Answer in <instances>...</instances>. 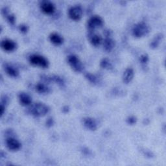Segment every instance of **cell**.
I'll use <instances>...</instances> for the list:
<instances>
[{
    "mask_svg": "<svg viewBox=\"0 0 166 166\" xmlns=\"http://www.w3.org/2000/svg\"><path fill=\"white\" fill-rule=\"evenodd\" d=\"M49 107L42 103H35L29 109V112L36 117L44 116L49 112Z\"/></svg>",
    "mask_w": 166,
    "mask_h": 166,
    "instance_id": "1",
    "label": "cell"
},
{
    "mask_svg": "<svg viewBox=\"0 0 166 166\" xmlns=\"http://www.w3.org/2000/svg\"><path fill=\"white\" fill-rule=\"evenodd\" d=\"M149 32V26L143 22L136 25L133 29V34L136 37H141Z\"/></svg>",
    "mask_w": 166,
    "mask_h": 166,
    "instance_id": "2",
    "label": "cell"
},
{
    "mask_svg": "<svg viewBox=\"0 0 166 166\" xmlns=\"http://www.w3.org/2000/svg\"><path fill=\"white\" fill-rule=\"evenodd\" d=\"M29 61L32 64L39 66L42 68H47L49 65V62L46 58L38 55H31Z\"/></svg>",
    "mask_w": 166,
    "mask_h": 166,
    "instance_id": "3",
    "label": "cell"
},
{
    "mask_svg": "<svg viewBox=\"0 0 166 166\" xmlns=\"http://www.w3.org/2000/svg\"><path fill=\"white\" fill-rule=\"evenodd\" d=\"M68 62L71 68L77 72H80L83 70V65L79 59V58L75 55H70L68 59Z\"/></svg>",
    "mask_w": 166,
    "mask_h": 166,
    "instance_id": "4",
    "label": "cell"
},
{
    "mask_svg": "<svg viewBox=\"0 0 166 166\" xmlns=\"http://www.w3.org/2000/svg\"><path fill=\"white\" fill-rule=\"evenodd\" d=\"M103 24L102 18L99 16L92 17L88 21V28L90 31L95 30L96 29L101 27Z\"/></svg>",
    "mask_w": 166,
    "mask_h": 166,
    "instance_id": "5",
    "label": "cell"
},
{
    "mask_svg": "<svg viewBox=\"0 0 166 166\" xmlns=\"http://www.w3.org/2000/svg\"><path fill=\"white\" fill-rule=\"evenodd\" d=\"M69 16L74 20H80L83 15V10L81 7L79 5L71 7L68 12Z\"/></svg>",
    "mask_w": 166,
    "mask_h": 166,
    "instance_id": "6",
    "label": "cell"
},
{
    "mask_svg": "<svg viewBox=\"0 0 166 166\" xmlns=\"http://www.w3.org/2000/svg\"><path fill=\"white\" fill-rule=\"evenodd\" d=\"M7 147L9 150L15 151L18 150L21 147V143L20 141L14 138H9L6 141Z\"/></svg>",
    "mask_w": 166,
    "mask_h": 166,
    "instance_id": "7",
    "label": "cell"
},
{
    "mask_svg": "<svg viewBox=\"0 0 166 166\" xmlns=\"http://www.w3.org/2000/svg\"><path fill=\"white\" fill-rule=\"evenodd\" d=\"M2 48L7 52H12L15 49L16 47V43L11 40H3L2 42Z\"/></svg>",
    "mask_w": 166,
    "mask_h": 166,
    "instance_id": "8",
    "label": "cell"
},
{
    "mask_svg": "<svg viewBox=\"0 0 166 166\" xmlns=\"http://www.w3.org/2000/svg\"><path fill=\"white\" fill-rule=\"evenodd\" d=\"M41 9L46 14H52L55 11V6L50 2H43L41 4Z\"/></svg>",
    "mask_w": 166,
    "mask_h": 166,
    "instance_id": "9",
    "label": "cell"
},
{
    "mask_svg": "<svg viewBox=\"0 0 166 166\" xmlns=\"http://www.w3.org/2000/svg\"><path fill=\"white\" fill-rule=\"evenodd\" d=\"M84 125L91 131H95L97 128V123L94 119L91 118H86L83 119Z\"/></svg>",
    "mask_w": 166,
    "mask_h": 166,
    "instance_id": "10",
    "label": "cell"
},
{
    "mask_svg": "<svg viewBox=\"0 0 166 166\" xmlns=\"http://www.w3.org/2000/svg\"><path fill=\"white\" fill-rule=\"evenodd\" d=\"M134 77V71L132 68H127L125 71L123 75V82L126 84L129 83L131 82Z\"/></svg>",
    "mask_w": 166,
    "mask_h": 166,
    "instance_id": "11",
    "label": "cell"
},
{
    "mask_svg": "<svg viewBox=\"0 0 166 166\" xmlns=\"http://www.w3.org/2000/svg\"><path fill=\"white\" fill-rule=\"evenodd\" d=\"M19 99L20 103L24 106L29 105L32 102L31 97L25 93H20L19 95Z\"/></svg>",
    "mask_w": 166,
    "mask_h": 166,
    "instance_id": "12",
    "label": "cell"
},
{
    "mask_svg": "<svg viewBox=\"0 0 166 166\" xmlns=\"http://www.w3.org/2000/svg\"><path fill=\"white\" fill-rule=\"evenodd\" d=\"M49 39L52 43L56 45H60L63 42V38L57 33H52L50 34Z\"/></svg>",
    "mask_w": 166,
    "mask_h": 166,
    "instance_id": "13",
    "label": "cell"
},
{
    "mask_svg": "<svg viewBox=\"0 0 166 166\" xmlns=\"http://www.w3.org/2000/svg\"><path fill=\"white\" fill-rule=\"evenodd\" d=\"M5 70L7 74L13 77H16L19 75L18 71L11 65H6L5 66Z\"/></svg>",
    "mask_w": 166,
    "mask_h": 166,
    "instance_id": "14",
    "label": "cell"
},
{
    "mask_svg": "<svg viewBox=\"0 0 166 166\" xmlns=\"http://www.w3.org/2000/svg\"><path fill=\"white\" fill-rule=\"evenodd\" d=\"M115 46V43L112 39L110 38H106L104 41V49L106 52H110L111 50L114 48Z\"/></svg>",
    "mask_w": 166,
    "mask_h": 166,
    "instance_id": "15",
    "label": "cell"
},
{
    "mask_svg": "<svg viewBox=\"0 0 166 166\" xmlns=\"http://www.w3.org/2000/svg\"><path fill=\"white\" fill-rule=\"evenodd\" d=\"M101 40H102L101 37L99 35H97V34L92 35V37H91V39H90L92 44L94 46H99L101 44Z\"/></svg>",
    "mask_w": 166,
    "mask_h": 166,
    "instance_id": "16",
    "label": "cell"
},
{
    "mask_svg": "<svg viewBox=\"0 0 166 166\" xmlns=\"http://www.w3.org/2000/svg\"><path fill=\"white\" fill-rule=\"evenodd\" d=\"M36 88L40 93H47L49 92V88L47 87L45 84L42 83H38L37 86H36Z\"/></svg>",
    "mask_w": 166,
    "mask_h": 166,
    "instance_id": "17",
    "label": "cell"
},
{
    "mask_svg": "<svg viewBox=\"0 0 166 166\" xmlns=\"http://www.w3.org/2000/svg\"><path fill=\"white\" fill-rule=\"evenodd\" d=\"M101 66L103 68L106 69H110L112 68V64L110 61L108 59H104L102 60L101 62Z\"/></svg>",
    "mask_w": 166,
    "mask_h": 166,
    "instance_id": "18",
    "label": "cell"
},
{
    "mask_svg": "<svg viewBox=\"0 0 166 166\" xmlns=\"http://www.w3.org/2000/svg\"><path fill=\"white\" fill-rule=\"evenodd\" d=\"M163 38V35L162 34H158V36H156V37H155V38L154 39V40L152 42V43H151L150 46H152L153 47H156L158 46V44H159V42L160 41V40Z\"/></svg>",
    "mask_w": 166,
    "mask_h": 166,
    "instance_id": "19",
    "label": "cell"
},
{
    "mask_svg": "<svg viewBox=\"0 0 166 166\" xmlns=\"http://www.w3.org/2000/svg\"><path fill=\"white\" fill-rule=\"evenodd\" d=\"M85 76L91 83H96L97 78H96V77L95 75H93V74H90V73H87L85 75Z\"/></svg>",
    "mask_w": 166,
    "mask_h": 166,
    "instance_id": "20",
    "label": "cell"
},
{
    "mask_svg": "<svg viewBox=\"0 0 166 166\" xmlns=\"http://www.w3.org/2000/svg\"><path fill=\"white\" fill-rule=\"evenodd\" d=\"M149 61V57L147 56V55H146V54H144L143 55L141 56L140 57V61L141 62V63H143V64H145V63H147Z\"/></svg>",
    "mask_w": 166,
    "mask_h": 166,
    "instance_id": "21",
    "label": "cell"
},
{
    "mask_svg": "<svg viewBox=\"0 0 166 166\" xmlns=\"http://www.w3.org/2000/svg\"><path fill=\"white\" fill-rule=\"evenodd\" d=\"M136 122V118L134 116H131L127 119V123L130 125H134Z\"/></svg>",
    "mask_w": 166,
    "mask_h": 166,
    "instance_id": "22",
    "label": "cell"
},
{
    "mask_svg": "<svg viewBox=\"0 0 166 166\" xmlns=\"http://www.w3.org/2000/svg\"><path fill=\"white\" fill-rule=\"evenodd\" d=\"M20 30L21 32L25 33L27 31V27L25 25H21L20 26Z\"/></svg>",
    "mask_w": 166,
    "mask_h": 166,
    "instance_id": "23",
    "label": "cell"
},
{
    "mask_svg": "<svg viewBox=\"0 0 166 166\" xmlns=\"http://www.w3.org/2000/svg\"><path fill=\"white\" fill-rule=\"evenodd\" d=\"M8 20L9 22L11 24H14V21H15V18H14V16L13 15H10L8 16Z\"/></svg>",
    "mask_w": 166,
    "mask_h": 166,
    "instance_id": "24",
    "label": "cell"
},
{
    "mask_svg": "<svg viewBox=\"0 0 166 166\" xmlns=\"http://www.w3.org/2000/svg\"><path fill=\"white\" fill-rule=\"evenodd\" d=\"M53 124V119L52 118H49L46 122V125L47 127H52Z\"/></svg>",
    "mask_w": 166,
    "mask_h": 166,
    "instance_id": "25",
    "label": "cell"
},
{
    "mask_svg": "<svg viewBox=\"0 0 166 166\" xmlns=\"http://www.w3.org/2000/svg\"><path fill=\"white\" fill-rule=\"evenodd\" d=\"M62 111H63L64 113H66V112H68L69 111V108H68V106H64V107L63 108Z\"/></svg>",
    "mask_w": 166,
    "mask_h": 166,
    "instance_id": "26",
    "label": "cell"
},
{
    "mask_svg": "<svg viewBox=\"0 0 166 166\" xmlns=\"http://www.w3.org/2000/svg\"><path fill=\"white\" fill-rule=\"evenodd\" d=\"M5 110V106L2 104L1 105V115H3Z\"/></svg>",
    "mask_w": 166,
    "mask_h": 166,
    "instance_id": "27",
    "label": "cell"
}]
</instances>
